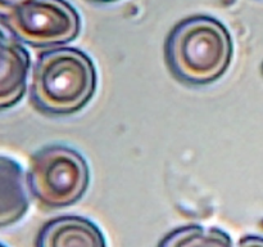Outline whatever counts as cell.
<instances>
[{"instance_id":"cell-1","label":"cell","mask_w":263,"mask_h":247,"mask_svg":"<svg viewBox=\"0 0 263 247\" xmlns=\"http://www.w3.org/2000/svg\"><path fill=\"white\" fill-rule=\"evenodd\" d=\"M168 68L180 81L210 84L220 79L233 58L228 28L208 15H193L177 23L164 44Z\"/></svg>"},{"instance_id":"cell-2","label":"cell","mask_w":263,"mask_h":247,"mask_svg":"<svg viewBox=\"0 0 263 247\" xmlns=\"http://www.w3.org/2000/svg\"><path fill=\"white\" fill-rule=\"evenodd\" d=\"M97 90V69L86 53L77 48L43 51L33 66L30 95L32 104L51 116L76 113Z\"/></svg>"},{"instance_id":"cell-3","label":"cell","mask_w":263,"mask_h":247,"mask_svg":"<svg viewBox=\"0 0 263 247\" xmlns=\"http://www.w3.org/2000/svg\"><path fill=\"white\" fill-rule=\"evenodd\" d=\"M27 180L31 196L43 207H67L86 192L90 183L89 165L76 149L51 144L33 154Z\"/></svg>"},{"instance_id":"cell-4","label":"cell","mask_w":263,"mask_h":247,"mask_svg":"<svg viewBox=\"0 0 263 247\" xmlns=\"http://www.w3.org/2000/svg\"><path fill=\"white\" fill-rule=\"evenodd\" d=\"M3 23L15 40L33 48H53L74 40L81 18L66 0H22Z\"/></svg>"},{"instance_id":"cell-5","label":"cell","mask_w":263,"mask_h":247,"mask_svg":"<svg viewBox=\"0 0 263 247\" xmlns=\"http://www.w3.org/2000/svg\"><path fill=\"white\" fill-rule=\"evenodd\" d=\"M31 57L18 41L0 30V111L17 104L25 95Z\"/></svg>"},{"instance_id":"cell-6","label":"cell","mask_w":263,"mask_h":247,"mask_svg":"<svg viewBox=\"0 0 263 247\" xmlns=\"http://www.w3.org/2000/svg\"><path fill=\"white\" fill-rule=\"evenodd\" d=\"M36 247H107L104 234L91 220L64 215L48 221L41 228Z\"/></svg>"},{"instance_id":"cell-7","label":"cell","mask_w":263,"mask_h":247,"mask_svg":"<svg viewBox=\"0 0 263 247\" xmlns=\"http://www.w3.org/2000/svg\"><path fill=\"white\" fill-rule=\"evenodd\" d=\"M27 174L15 160L0 156V228L20 221L30 207Z\"/></svg>"},{"instance_id":"cell-8","label":"cell","mask_w":263,"mask_h":247,"mask_svg":"<svg viewBox=\"0 0 263 247\" xmlns=\"http://www.w3.org/2000/svg\"><path fill=\"white\" fill-rule=\"evenodd\" d=\"M158 247H234L230 234L220 228L186 225L170 232Z\"/></svg>"},{"instance_id":"cell-9","label":"cell","mask_w":263,"mask_h":247,"mask_svg":"<svg viewBox=\"0 0 263 247\" xmlns=\"http://www.w3.org/2000/svg\"><path fill=\"white\" fill-rule=\"evenodd\" d=\"M236 247H263V237L244 236L239 239Z\"/></svg>"},{"instance_id":"cell-10","label":"cell","mask_w":263,"mask_h":247,"mask_svg":"<svg viewBox=\"0 0 263 247\" xmlns=\"http://www.w3.org/2000/svg\"><path fill=\"white\" fill-rule=\"evenodd\" d=\"M22 0H0V18H4Z\"/></svg>"},{"instance_id":"cell-11","label":"cell","mask_w":263,"mask_h":247,"mask_svg":"<svg viewBox=\"0 0 263 247\" xmlns=\"http://www.w3.org/2000/svg\"><path fill=\"white\" fill-rule=\"evenodd\" d=\"M92 2H98V3H110V2H116V0H92Z\"/></svg>"},{"instance_id":"cell-12","label":"cell","mask_w":263,"mask_h":247,"mask_svg":"<svg viewBox=\"0 0 263 247\" xmlns=\"http://www.w3.org/2000/svg\"><path fill=\"white\" fill-rule=\"evenodd\" d=\"M0 247H7V246H5V244H3V243H0Z\"/></svg>"},{"instance_id":"cell-13","label":"cell","mask_w":263,"mask_h":247,"mask_svg":"<svg viewBox=\"0 0 263 247\" xmlns=\"http://www.w3.org/2000/svg\"><path fill=\"white\" fill-rule=\"evenodd\" d=\"M262 72H263V64H262Z\"/></svg>"}]
</instances>
